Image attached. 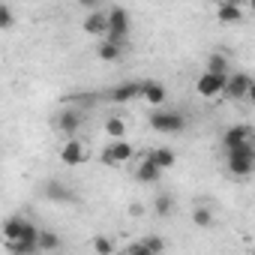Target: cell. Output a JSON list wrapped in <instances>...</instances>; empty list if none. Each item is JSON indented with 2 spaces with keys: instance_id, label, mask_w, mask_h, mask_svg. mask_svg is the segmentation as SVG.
I'll list each match as a JSON object with an SVG mask.
<instances>
[{
  "instance_id": "6da1fadb",
  "label": "cell",
  "mask_w": 255,
  "mask_h": 255,
  "mask_svg": "<svg viewBox=\"0 0 255 255\" xmlns=\"http://www.w3.org/2000/svg\"><path fill=\"white\" fill-rule=\"evenodd\" d=\"M225 165L231 177H249L255 174V144H243L237 150L225 153Z\"/></svg>"
},
{
  "instance_id": "7a4b0ae2",
  "label": "cell",
  "mask_w": 255,
  "mask_h": 255,
  "mask_svg": "<svg viewBox=\"0 0 255 255\" xmlns=\"http://www.w3.org/2000/svg\"><path fill=\"white\" fill-rule=\"evenodd\" d=\"M147 120H150V129H156L162 135H177L186 129V117L180 111H171V108H156Z\"/></svg>"
},
{
  "instance_id": "3957f363",
  "label": "cell",
  "mask_w": 255,
  "mask_h": 255,
  "mask_svg": "<svg viewBox=\"0 0 255 255\" xmlns=\"http://www.w3.org/2000/svg\"><path fill=\"white\" fill-rule=\"evenodd\" d=\"M126 36H129V12L123 6H111L108 9V39L123 45Z\"/></svg>"
},
{
  "instance_id": "277c9868",
  "label": "cell",
  "mask_w": 255,
  "mask_h": 255,
  "mask_svg": "<svg viewBox=\"0 0 255 255\" xmlns=\"http://www.w3.org/2000/svg\"><path fill=\"white\" fill-rule=\"evenodd\" d=\"M135 156V150H132V144L129 141H111V144H105V150H102V165H111V168H117V165H123V162H129Z\"/></svg>"
},
{
  "instance_id": "5b68a950",
  "label": "cell",
  "mask_w": 255,
  "mask_h": 255,
  "mask_svg": "<svg viewBox=\"0 0 255 255\" xmlns=\"http://www.w3.org/2000/svg\"><path fill=\"white\" fill-rule=\"evenodd\" d=\"M243 144H255V129H252V126L237 123V126H231V129L222 132V150H225V153H228V150H237V147H243Z\"/></svg>"
},
{
  "instance_id": "8992f818",
  "label": "cell",
  "mask_w": 255,
  "mask_h": 255,
  "mask_svg": "<svg viewBox=\"0 0 255 255\" xmlns=\"http://www.w3.org/2000/svg\"><path fill=\"white\" fill-rule=\"evenodd\" d=\"M252 75L249 72H231L228 75V87H225V99H231V102H240V99H249V90H252Z\"/></svg>"
},
{
  "instance_id": "52a82bcc",
  "label": "cell",
  "mask_w": 255,
  "mask_h": 255,
  "mask_svg": "<svg viewBox=\"0 0 255 255\" xmlns=\"http://www.w3.org/2000/svg\"><path fill=\"white\" fill-rule=\"evenodd\" d=\"M39 237H42V231H39L33 222H27L21 240H18V243H6V246H9L12 255H36V252H42V249H39Z\"/></svg>"
},
{
  "instance_id": "ba28073f",
  "label": "cell",
  "mask_w": 255,
  "mask_h": 255,
  "mask_svg": "<svg viewBox=\"0 0 255 255\" xmlns=\"http://www.w3.org/2000/svg\"><path fill=\"white\" fill-rule=\"evenodd\" d=\"M228 87V75H213V72H201L198 81H195V93L198 96H222Z\"/></svg>"
},
{
  "instance_id": "9c48e42d",
  "label": "cell",
  "mask_w": 255,
  "mask_h": 255,
  "mask_svg": "<svg viewBox=\"0 0 255 255\" xmlns=\"http://www.w3.org/2000/svg\"><path fill=\"white\" fill-rule=\"evenodd\" d=\"M84 30L90 36H108V9H90L84 18Z\"/></svg>"
},
{
  "instance_id": "30bf717a",
  "label": "cell",
  "mask_w": 255,
  "mask_h": 255,
  "mask_svg": "<svg viewBox=\"0 0 255 255\" xmlns=\"http://www.w3.org/2000/svg\"><path fill=\"white\" fill-rule=\"evenodd\" d=\"M84 159H87V150H84V144H81L78 138H69V141L63 144V150H60V162L75 168V165H81Z\"/></svg>"
},
{
  "instance_id": "8fae6325",
  "label": "cell",
  "mask_w": 255,
  "mask_h": 255,
  "mask_svg": "<svg viewBox=\"0 0 255 255\" xmlns=\"http://www.w3.org/2000/svg\"><path fill=\"white\" fill-rule=\"evenodd\" d=\"M135 96H141V81H126V84H117L108 90L111 102H132Z\"/></svg>"
},
{
  "instance_id": "7c38bea8",
  "label": "cell",
  "mask_w": 255,
  "mask_h": 255,
  "mask_svg": "<svg viewBox=\"0 0 255 255\" xmlns=\"http://www.w3.org/2000/svg\"><path fill=\"white\" fill-rule=\"evenodd\" d=\"M141 99H147L150 105H162V102L168 99V90H165L162 81L147 78V81H141Z\"/></svg>"
},
{
  "instance_id": "4fadbf2b",
  "label": "cell",
  "mask_w": 255,
  "mask_h": 255,
  "mask_svg": "<svg viewBox=\"0 0 255 255\" xmlns=\"http://www.w3.org/2000/svg\"><path fill=\"white\" fill-rule=\"evenodd\" d=\"M159 177H162V168H159L150 156H144V159L138 162V168H135V180L150 186V183H159Z\"/></svg>"
},
{
  "instance_id": "5bb4252c",
  "label": "cell",
  "mask_w": 255,
  "mask_h": 255,
  "mask_svg": "<svg viewBox=\"0 0 255 255\" xmlns=\"http://www.w3.org/2000/svg\"><path fill=\"white\" fill-rule=\"evenodd\" d=\"M216 21L219 24H240L243 21V9L237 3H231V0H222V3H216Z\"/></svg>"
},
{
  "instance_id": "9a60e30c",
  "label": "cell",
  "mask_w": 255,
  "mask_h": 255,
  "mask_svg": "<svg viewBox=\"0 0 255 255\" xmlns=\"http://www.w3.org/2000/svg\"><path fill=\"white\" fill-rule=\"evenodd\" d=\"M78 126H81V114H78V111L66 108V111H60V114H57V129H60V132H66L69 138L78 132Z\"/></svg>"
},
{
  "instance_id": "2e32d148",
  "label": "cell",
  "mask_w": 255,
  "mask_h": 255,
  "mask_svg": "<svg viewBox=\"0 0 255 255\" xmlns=\"http://www.w3.org/2000/svg\"><path fill=\"white\" fill-rule=\"evenodd\" d=\"M24 228H27V219H24V216H9V219L3 222V237H6V243H18L21 234H24Z\"/></svg>"
},
{
  "instance_id": "e0dca14e",
  "label": "cell",
  "mask_w": 255,
  "mask_h": 255,
  "mask_svg": "<svg viewBox=\"0 0 255 255\" xmlns=\"http://www.w3.org/2000/svg\"><path fill=\"white\" fill-rule=\"evenodd\" d=\"M120 54H123V45H120V42H111V39H105V42L96 48V57L105 60V63H117Z\"/></svg>"
},
{
  "instance_id": "ac0fdd59",
  "label": "cell",
  "mask_w": 255,
  "mask_h": 255,
  "mask_svg": "<svg viewBox=\"0 0 255 255\" xmlns=\"http://www.w3.org/2000/svg\"><path fill=\"white\" fill-rule=\"evenodd\" d=\"M147 156H150V159H153V162H156V165H159L162 171L174 168V162H177V153H174L171 147H156V150H150Z\"/></svg>"
},
{
  "instance_id": "d6986e66",
  "label": "cell",
  "mask_w": 255,
  "mask_h": 255,
  "mask_svg": "<svg viewBox=\"0 0 255 255\" xmlns=\"http://www.w3.org/2000/svg\"><path fill=\"white\" fill-rule=\"evenodd\" d=\"M207 72H213V75H231V63H228V57H225L222 51H213V54L207 57Z\"/></svg>"
},
{
  "instance_id": "ffe728a7",
  "label": "cell",
  "mask_w": 255,
  "mask_h": 255,
  "mask_svg": "<svg viewBox=\"0 0 255 255\" xmlns=\"http://www.w3.org/2000/svg\"><path fill=\"white\" fill-rule=\"evenodd\" d=\"M105 135H108L111 141H123V138H126V123H123L120 117H108V120H105Z\"/></svg>"
},
{
  "instance_id": "44dd1931",
  "label": "cell",
  "mask_w": 255,
  "mask_h": 255,
  "mask_svg": "<svg viewBox=\"0 0 255 255\" xmlns=\"http://www.w3.org/2000/svg\"><path fill=\"white\" fill-rule=\"evenodd\" d=\"M192 222H195L198 228H210V225L216 222V213H213L207 204H201V207H195V210H192Z\"/></svg>"
},
{
  "instance_id": "7402d4cb",
  "label": "cell",
  "mask_w": 255,
  "mask_h": 255,
  "mask_svg": "<svg viewBox=\"0 0 255 255\" xmlns=\"http://www.w3.org/2000/svg\"><path fill=\"white\" fill-rule=\"evenodd\" d=\"M45 195H48L51 201H72V192H69L63 183H57V180L45 183Z\"/></svg>"
},
{
  "instance_id": "603a6c76",
  "label": "cell",
  "mask_w": 255,
  "mask_h": 255,
  "mask_svg": "<svg viewBox=\"0 0 255 255\" xmlns=\"http://www.w3.org/2000/svg\"><path fill=\"white\" fill-rule=\"evenodd\" d=\"M153 207H156V216L168 219V216L174 213V198H171L168 192H159V195H156V201H153Z\"/></svg>"
},
{
  "instance_id": "cb8c5ba5",
  "label": "cell",
  "mask_w": 255,
  "mask_h": 255,
  "mask_svg": "<svg viewBox=\"0 0 255 255\" xmlns=\"http://www.w3.org/2000/svg\"><path fill=\"white\" fill-rule=\"evenodd\" d=\"M39 249H42V252H57V249H60V237H57V231H42V237H39Z\"/></svg>"
},
{
  "instance_id": "d4e9b609",
  "label": "cell",
  "mask_w": 255,
  "mask_h": 255,
  "mask_svg": "<svg viewBox=\"0 0 255 255\" xmlns=\"http://www.w3.org/2000/svg\"><path fill=\"white\" fill-rule=\"evenodd\" d=\"M141 246H144L147 252H153V255H162V252H165V240H162L159 234H147V237L141 240Z\"/></svg>"
},
{
  "instance_id": "484cf974",
  "label": "cell",
  "mask_w": 255,
  "mask_h": 255,
  "mask_svg": "<svg viewBox=\"0 0 255 255\" xmlns=\"http://www.w3.org/2000/svg\"><path fill=\"white\" fill-rule=\"evenodd\" d=\"M93 252H96V255H111V252H114V243H111L105 234H96V237H93Z\"/></svg>"
},
{
  "instance_id": "4316f807",
  "label": "cell",
  "mask_w": 255,
  "mask_h": 255,
  "mask_svg": "<svg viewBox=\"0 0 255 255\" xmlns=\"http://www.w3.org/2000/svg\"><path fill=\"white\" fill-rule=\"evenodd\" d=\"M12 24H15V12H12V6H9V3H0V27L9 30Z\"/></svg>"
},
{
  "instance_id": "83f0119b",
  "label": "cell",
  "mask_w": 255,
  "mask_h": 255,
  "mask_svg": "<svg viewBox=\"0 0 255 255\" xmlns=\"http://www.w3.org/2000/svg\"><path fill=\"white\" fill-rule=\"evenodd\" d=\"M126 255H153V252H147L141 243H135V246H129V249H126Z\"/></svg>"
},
{
  "instance_id": "f1b7e54d",
  "label": "cell",
  "mask_w": 255,
  "mask_h": 255,
  "mask_svg": "<svg viewBox=\"0 0 255 255\" xmlns=\"http://www.w3.org/2000/svg\"><path fill=\"white\" fill-rule=\"evenodd\" d=\"M141 210H144L141 204H132V207H129V213H132V216H141Z\"/></svg>"
},
{
  "instance_id": "f546056e",
  "label": "cell",
  "mask_w": 255,
  "mask_h": 255,
  "mask_svg": "<svg viewBox=\"0 0 255 255\" xmlns=\"http://www.w3.org/2000/svg\"><path fill=\"white\" fill-rule=\"evenodd\" d=\"M249 102L255 105V81H252V90H249Z\"/></svg>"
},
{
  "instance_id": "4dcf8cb0",
  "label": "cell",
  "mask_w": 255,
  "mask_h": 255,
  "mask_svg": "<svg viewBox=\"0 0 255 255\" xmlns=\"http://www.w3.org/2000/svg\"><path fill=\"white\" fill-rule=\"evenodd\" d=\"M252 9H255V0H252Z\"/></svg>"
}]
</instances>
